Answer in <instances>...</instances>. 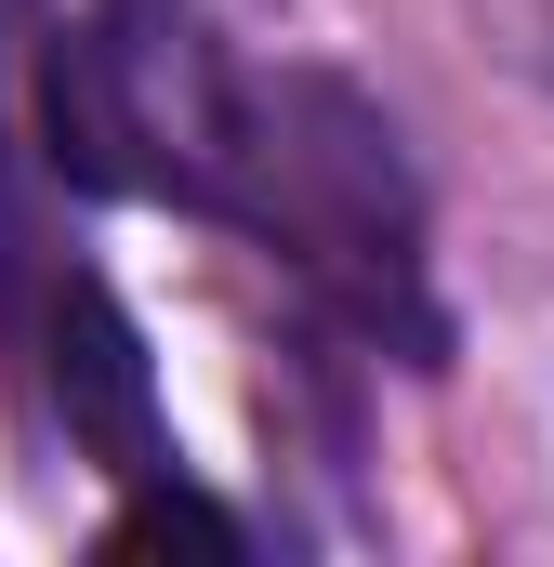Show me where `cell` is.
<instances>
[{"instance_id": "cell-1", "label": "cell", "mask_w": 554, "mask_h": 567, "mask_svg": "<svg viewBox=\"0 0 554 567\" xmlns=\"http://www.w3.org/2000/svg\"><path fill=\"white\" fill-rule=\"evenodd\" d=\"M172 185L238 212L317 303H343L357 330H397L435 357V303H422V172L397 120L330 80V66H265V80H198L172 106Z\"/></svg>"}, {"instance_id": "cell-2", "label": "cell", "mask_w": 554, "mask_h": 567, "mask_svg": "<svg viewBox=\"0 0 554 567\" xmlns=\"http://www.w3.org/2000/svg\"><path fill=\"white\" fill-rule=\"evenodd\" d=\"M53 410L66 435L120 475V488H158L172 475V423H158V370H145V330L106 278H53Z\"/></svg>"}, {"instance_id": "cell-3", "label": "cell", "mask_w": 554, "mask_h": 567, "mask_svg": "<svg viewBox=\"0 0 554 567\" xmlns=\"http://www.w3.org/2000/svg\"><path fill=\"white\" fill-rule=\"evenodd\" d=\"M145 542H198V555H252V542H238V515H225V502H198L185 475H158V488H145L133 515L106 528V555H145Z\"/></svg>"}, {"instance_id": "cell-4", "label": "cell", "mask_w": 554, "mask_h": 567, "mask_svg": "<svg viewBox=\"0 0 554 567\" xmlns=\"http://www.w3.org/2000/svg\"><path fill=\"white\" fill-rule=\"evenodd\" d=\"M475 40H489L515 80H542V93H554V0H475Z\"/></svg>"}]
</instances>
